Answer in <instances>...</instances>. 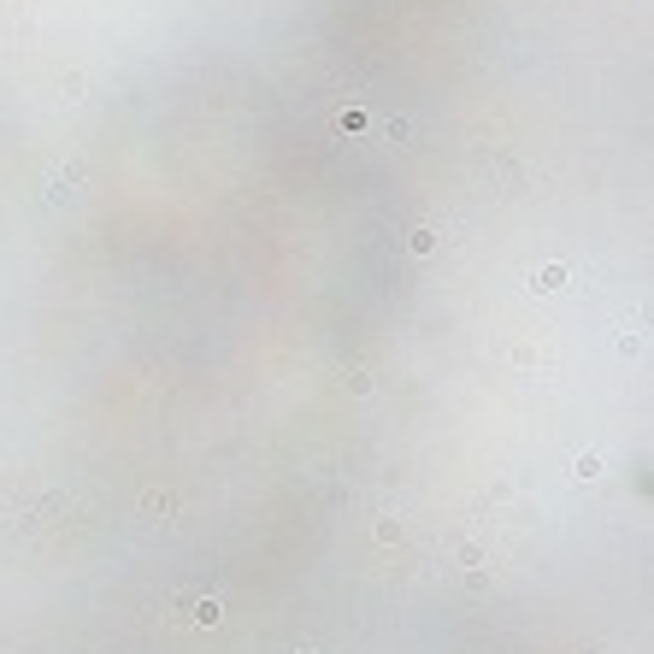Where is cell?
<instances>
[{"mask_svg": "<svg viewBox=\"0 0 654 654\" xmlns=\"http://www.w3.org/2000/svg\"><path fill=\"white\" fill-rule=\"evenodd\" d=\"M195 619H200V625H212V619H218V601H212V595L195 601Z\"/></svg>", "mask_w": 654, "mask_h": 654, "instance_id": "cell-3", "label": "cell"}, {"mask_svg": "<svg viewBox=\"0 0 654 654\" xmlns=\"http://www.w3.org/2000/svg\"><path fill=\"white\" fill-rule=\"evenodd\" d=\"M436 248V230H413V254H430Z\"/></svg>", "mask_w": 654, "mask_h": 654, "instance_id": "cell-2", "label": "cell"}, {"mask_svg": "<svg viewBox=\"0 0 654 654\" xmlns=\"http://www.w3.org/2000/svg\"><path fill=\"white\" fill-rule=\"evenodd\" d=\"M560 277H566L560 265H543V277H536V289H560Z\"/></svg>", "mask_w": 654, "mask_h": 654, "instance_id": "cell-1", "label": "cell"}, {"mask_svg": "<svg viewBox=\"0 0 654 654\" xmlns=\"http://www.w3.org/2000/svg\"><path fill=\"white\" fill-rule=\"evenodd\" d=\"M295 654H318V648H295Z\"/></svg>", "mask_w": 654, "mask_h": 654, "instance_id": "cell-4", "label": "cell"}]
</instances>
